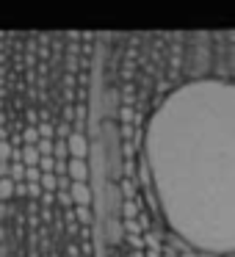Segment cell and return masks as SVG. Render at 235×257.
Wrapping results in <instances>:
<instances>
[{
    "label": "cell",
    "mask_w": 235,
    "mask_h": 257,
    "mask_svg": "<svg viewBox=\"0 0 235 257\" xmlns=\"http://www.w3.org/2000/svg\"><path fill=\"white\" fill-rule=\"evenodd\" d=\"M119 75H122L125 83H133L136 75H139V64H136V61H125V64H122V69H119Z\"/></svg>",
    "instance_id": "7"
},
{
    "label": "cell",
    "mask_w": 235,
    "mask_h": 257,
    "mask_svg": "<svg viewBox=\"0 0 235 257\" xmlns=\"http://www.w3.org/2000/svg\"><path fill=\"white\" fill-rule=\"evenodd\" d=\"M139 183H141V185H150V174H147V166H144V161L139 163Z\"/></svg>",
    "instance_id": "14"
},
{
    "label": "cell",
    "mask_w": 235,
    "mask_h": 257,
    "mask_svg": "<svg viewBox=\"0 0 235 257\" xmlns=\"http://www.w3.org/2000/svg\"><path fill=\"white\" fill-rule=\"evenodd\" d=\"M144 257H161V249H144Z\"/></svg>",
    "instance_id": "15"
},
{
    "label": "cell",
    "mask_w": 235,
    "mask_h": 257,
    "mask_svg": "<svg viewBox=\"0 0 235 257\" xmlns=\"http://www.w3.org/2000/svg\"><path fill=\"white\" fill-rule=\"evenodd\" d=\"M119 213H122V221H130V218L139 216V213H141L139 196H133V199H122V205H119Z\"/></svg>",
    "instance_id": "4"
},
{
    "label": "cell",
    "mask_w": 235,
    "mask_h": 257,
    "mask_svg": "<svg viewBox=\"0 0 235 257\" xmlns=\"http://www.w3.org/2000/svg\"><path fill=\"white\" fill-rule=\"evenodd\" d=\"M183 257H199V254H194V251H188V254H183Z\"/></svg>",
    "instance_id": "16"
},
{
    "label": "cell",
    "mask_w": 235,
    "mask_h": 257,
    "mask_svg": "<svg viewBox=\"0 0 235 257\" xmlns=\"http://www.w3.org/2000/svg\"><path fill=\"white\" fill-rule=\"evenodd\" d=\"M89 147H91V141H89V136L86 133H69V139H67V152H69V158H78V161H89Z\"/></svg>",
    "instance_id": "1"
},
{
    "label": "cell",
    "mask_w": 235,
    "mask_h": 257,
    "mask_svg": "<svg viewBox=\"0 0 235 257\" xmlns=\"http://www.w3.org/2000/svg\"><path fill=\"white\" fill-rule=\"evenodd\" d=\"M119 105L136 108V83H125V86H119Z\"/></svg>",
    "instance_id": "5"
},
{
    "label": "cell",
    "mask_w": 235,
    "mask_h": 257,
    "mask_svg": "<svg viewBox=\"0 0 235 257\" xmlns=\"http://www.w3.org/2000/svg\"><path fill=\"white\" fill-rule=\"evenodd\" d=\"M67 177L72 183H89L91 172H89V161H78V158H69L67 161Z\"/></svg>",
    "instance_id": "3"
},
{
    "label": "cell",
    "mask_w": 235,
    "mask_h": 257,
    "mask_svg": "<svg viewBox=\"0 0 235 257\" xmlns=\"http://www.w3.org/2000/svg\"><path fill=\"white\" fill-rule=\"evenodd\" d=\"M14 196V183L9 177H0V199L6 202V199H12Z\"/></svg>",
    "instance_id": "11"
},
{
    "label": "cell",
    "mask_w": 235,
    "mask_h": 257,
    "mask_svg": "<svg viewBox=\"0 0 235 257\" xmlns=\"http://www.w3.org/2000/svg\"><path fill=\"white\" fill-rule=\"evenodd\" d=\"M116 119H119V124H133V119H136V108L119 105V108H116Z\"/></svg>",
    "instance_id": "8"
},
{
    "label": "cell",
    "mask_w": 235,
    "mask_h": 257,
    "mask_svg": "<svg viewBox=\"0 0 235 257\" xmlns=\"http://www.w3.org/2000/svg\"><path fill=\"white\" fill-rule=\"evenodd\" d=\"M69 199H72V207H91L94 188L89 183H72L69 185Z\"/></svg>",
    "instance_id": "2"
},
{
    "label": "cell",
    "mask_w": 235,
    "mask_h": 257,
    "mask_svg": "<svg viewBox=\"0 0 235 257\" xmlns=\"http://www.w3.org/2000/svg\"><path fill=\"white\" fill-rule=\"evenodd\" d=\"M36 150H39V155H53V141L50 139H39L36 141Z\"/></svg>",
    "instance_id": "12"
},
{
    "label": "cell",
    "mask_w": 235,
    "mask_h": 257,
    "mask_svg": "<svg viewBox=\"0 0 235 257\" xmlns=\"http://www.w3.org/2000/svg\"><path fill=\"white\" fill-rule=\"evenodd\" d=\"M155 86H158V91H163L166 94L169 89H172V80L166 78V75H158V80H155Z\"/></svg>",
    "instance_id": "13"
},
{
    "label": "cell",
    "mask_w": 235,
    "mask_h": 257,
    "mask_svg": "<svg viewBox=\"0 0 235 257\" xmlns=\"http://www.w3.org/2000/svg\"><path fill=\"white\" fill-rule=\"evenodd\" d=\"M20 139H23V144H36V141H39V133H36V124H25V130L20 133Z\"/></svg>",
    "instance_id": "10"
},
{
    "label": "cell",
    "mask_w": 235,
    "mask_h": 257,
    "mask_svg": "<svg viewBox=\"0 0 235 257\" xmlns=\"http://www.w3.org/2000/svg\"><path fill=\"white\" fill-rule=\"evenodd\" d=\"M116 188H119V196H122V199H133V196H139L136 194V180L133 177H119Z\"/></svg>",
    "instance_id": "6"
},
{
    "label": "cell",
    "mask_w": 235,
    "mask_h": 257,
    "mask_svg": "<svg viewBox=\"0 0 235 257\" xmlns=\"http://www.w3.org/2000/svg\"><path fill=\"white\" fill-rule=\"evenodd\" d=\"M53 161H69L67 141H53Z\"/></svg>",
    "instance_id": "9"
}]
</instances>
